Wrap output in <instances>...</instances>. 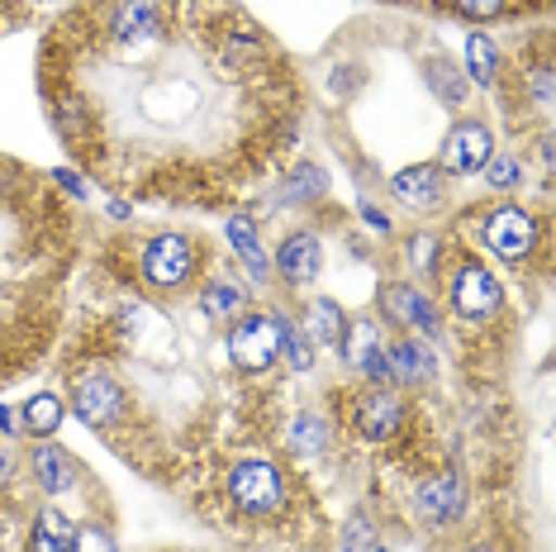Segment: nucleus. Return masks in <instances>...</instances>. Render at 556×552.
Segmentation results:
<instances>
[{"instance_id": "4468645a", "label": "nucleus", "mask_w": 556, "mask_h": 552, "mask_svg": "<svg viewBox=\"0 0 556 552\" xmlns=\"http://www.w3.org/2000/svg\"><path fill=\"white\" fill-rule=\"evenodd\" d=\"M224 238H229V248H233V258L248 267L252 281H267L271 276V258H267V248H262V234H257V219L252 215H229L224 219Z\"/></svg>"}, {"instance_id": "f257e3e1", "label": "nucleus", "mask_w": 556, "mask_h": 552, "mask_svg": "<svg viewBox=\"0 0 556 552\" xmlns=\"http://www.w3.org/2000/svg\"><path fill=\"white\" fill-rule=\"evenodd\" d=\"M195 272H200V248L191 234H153L143 243L138 276L153 291H181V286H191Z\"/></svg>"}, {"instance_id": "c85d7f7f", "label": "nucleus", "mask_w": 556, "mask_h": 552, "mask_svg": "<svg viewBox=\"0 0 556 552\" xmlns=\"http://www.w3.org/2000/svg\"><path fill=\"white\" fill-rule=\"evenodd\" d=\"M504 5H509V0H457V15H466V20H495Z\"/></svg>"}, {"instance_id": "bb28decb", "label": "nucleus", "mask_w": 556, "mask_h": 552, "mask_svg": "<svg viewBox=\"0 0 556 552\" xmlns=\"http://www.w3.org/2000/svg\"><path fill=\"white\" fill-rule=\"evenodd\" d=\"M324 172L319 167H309V162H295V177H290V196H295V200H319L324 196Z\"/></svg>"}, {"instance_id": "1a4fd4ad", "label": "nucleus", "mask_w": 556, "mask_h": 552, "mask_svg": "<svg viewBox=\"0 0 556 552\" xmlns=\"http://www.w3.org/2000/svg\"><path fill=\"white\" fill-rule=\"evenodd\" d=\"M338 348H343V357H348L357 372L376 376V381H390L386 348H381V324H376L371 315L348 319V324H343V338H338Z\"/></svg>"}, {"instance_id": "f03ea898", "label": "nucleus", "mask_w": 556, "mask_h": 552, "mask_svg": "<svg viewBox=\"0 0 556 552\" xmlns=\"http://www.w3.org/2000/svg\"><path fill=\"white\" fill-rule=\"evenodd\" d=\"M480 243L504 262H528L542 243V219L528 205L504 200V205H495L485 219H480Z\"/></svg>"}, {"instance_id": "6ab92c4d", "label": "nucleus", "mask_w": 556, "mask_h": 552, "mask_svg": "<svg viewBox=\"0 0 556 552\" xmlns=\"http://www.w3.org/2000/svg\"><path fill=\"white\" fill-rule=\"evenodd\" d=\"M72 534H77V524H72L58 505H43L39 514H34L29 552H72Z\"/></svg>"}, {"instance_id": "473e14b6", "label": "nucleus", "mask_w": 556, "mask_h": 552, "mask_svg": "<svg viewBox=\"0 0 556 552\" xmlns=\"http://www.w3.org/2000/svg\"><path fill=\"white\" fill-rule=\"evenodd\" d=\"M376 552H381V548H376Z\"/></svg>"}, {"instance_id": "dca6fc26", "label": "nucleus", "mask_w": 556, "mask_h": 552, "mask_svg": "<svg viewBox=\"0 0 556 552\" xmlns=\"http://www.w3.org/2000/svg\"><path fill=\"white\" fill-rule=\"evenodd\" d=\"M62 424H67V400H62L58 391H34L20 405V434L39 438V443H48Z\"/></svg>"}, {"instance_id": "4be33fe9", "label": "nucleus", "mask_w": 556, "mask_h": 552, "mask_svg": "<svg viewBox=\"0 0 556 552\" xmlns=\"http://www.w3.org/2000/svg\"><path fill=\"white\" fill-rule=\"evenodd\" d=\"M286 443L295 448V453H324V448L333 443V429H328L324 414H295V419H290Z\"/></svg>"}, {"instance_id": "a211bd4d", "label": "nucleus", "mask_w": 556, "mask_h": 552, "mask_svg": "<svg viewBox=\"0 0 556 552\" xmlns=\"http://www.w3.org/2000/svg\"><path fill=\"white\" fill-rule=\"evenodd\" d=\"M343 310H338V300H309V310H305V319H300V329H305V338L314 348H338V338H343Z\"/></svg>"}, {"instance_id": "393cba45", "label": "nucleus", "mask_w": 556, "mask_h": 552, "mask_svg": "<svg viewBox=\"0 0 556 552\" xmlns=\"http://www.w3.org/2000/svg\"><path fill=\"white\" fill-rule=\"evenodd\" d=\"M480 177H485L490 191H514V186L523 181V162L509 158V153H495L485 162V172H480Z\"/></svg>"}, {"instance_id": "b1692460", "label": "nucleus", "mask_w": 556, "mask_h": 552, "mask_svg": "<svg viewBox=\"0 0 556 552\" xmlns=\"http://www.w3.org/2000/svg\"><path fill=\"white\" fill-rule=\"evenodd\" d=\"M281 362L290 372H309L314 367V343L305 338V329H300L295 319L281 315Z\"/></svg>"}, {"instance_id": "7ed1b4c3", "label": "nucleus", "mask_w": 556, "mask_h": 552, "mask_svg": "<svg viewBox=\"0 0 556 552\" xmlns=\"http://www.w3.org/2000/svg\"><path fill=\"white\" fill-rule=\"evenodd\" d=\"M229 500L233 510L267 519L286 505V476L271 457H238L229 467Z\"/></svg>"}, {"instance_id": "f8f14e48", "label": "nucleus", "mask_w": 556, "mask_h": 552, "mask_svg": "<svg viewBox=\"0 0 556 552\" xmlns=\"http://www.w3.org/2000/svg\"><path fill=\"white\" fill-rule=\"evenodd\" d=\"M29 472H34V481H39L48 495H67L72 486H77V476H81L77 472V457H72L67 448H58L53 438L29 453Z\"/></svg>"}, {"instance_id": "cd10ccee", "label": "nucleus", "mask_w": 556, "mask_h": 552, "mask_svg": "<svg viewBox=\"0 0 556 552\" xmlns=\"http://www.w3.org/2000/svg\"><path fill=\"white\" fill-rule=\"evenodd\" d=\"M343 552H376V529L366 519H352L343 529Z\"/></svg>"}, {"instance_id": "a878e982", "label": "nucleus", "mask_w": 556, "mask_h": 552, "mask_svg": "<svg viewBox=\"0 0 556 552\" xmlns=\"http://www.w3.org/2000/svg\"><path fill=\"white\" fill-rule=\"evenodd\" d=\"M72 552H115V538H110L105 524H77Z\"/></svg>"}, {"instance_id": "9b49d317", "label": "nucleus", "mask_w": 556, "mask_h": 552, "mask_svg": "<svg viewBox=\"0 0 556 552\" xmlns=\"http://www.w3.org/2000/svg\"><path fill=\"white\" fill-rule=\"evenodd\" d=\"M271 262H276V276H281L286 286H309L314 276H319V267H324L319 234H314V229H295V234H286Z\"/></svg>"}, {"instance_id": "ddd939ff", "label": "nucleus", "mask_w": 556, "mask_h": 552, "mask_svg": "<svg viewBox=\"0 0 556 552\" xmlns=\"http://www.w3.org/2000/svg\"><path fill=\"white\" fill-rule=\"evenodd\" d=\"M404 429V400L390 396V391H366L357 400V434L381 443V438L400 434Z\"/></svg>"}, {"instance_id": "5701e85b", "label": "nucleus", "mask_w": 556, "mask_h": 552, "mask_svg": "<svg viewBox=\"0 0 556 552\" xmlns=\"http://www.w3.org/2000/svg\"><path fill=\"white\" fill-rule=\"evenodd\" d=\"M424 77L433 81V91L438 100H447V105H466V96H471V81L462 77L452 62H442V58H428L424 62Z\"/></svg>"}, {"instance_id": "0eeeda50", "label": "nucleus", "mask_w": 556, "mask_h": 552, "mask_svg": "<svg viewBox=\"0 0 556 552\" xmlns=\"http://www.w3.org/2000/svg\"><path fill=\"white\" fill-rule=\"evenodd\" d=\"M72 414H77L81 424H91V429L105 434L110 424L124 414V386L105 372L77 376V381H72Z\"/></svg>"}, {"instance_id": "2f4dec72", "label": "nucleus", "mask_w": 556, "mask_h": 552, "mask_svg": "<svg viewBox=\"0 0 556 552\" xmlns=\"http://www.w3.org/2000/svg\"><path fill=\"white\" fill-rule=\"evenodd\" d=\"M466 552H500V548H495V543H471Z\"/></svg>"}, {"instance_id": "39448f33", "label": "nucleus", "mask_w": 556, "mask_h": 552, "mask_svg": "<svg viewBox=\"0 0 556 552\" xmlns=\"http://www.w3.org/2000/svg\"><path fill=\"white\" fill-rule=\"evenodd\" d=\"M504 310V286L500 276L485 267V262L466 258L457 272H452V315L466 324H490Z\"/></svg>"}, {"instance_id": "6e6552de", "label": "nucleus", "mask_w": 556, "mask_h": 552, "mask_svg": "<svg viewBox=\"0 0 556 552\" xmlns=\"http://www.w3.org/2000/svg\"><path fill=\"white\" fill-rule=\"evenodd\" d=\"M381 315L390 324H400V329H414V334H438L442 329L438 305L409 281V276H404V281H386L381 286Z\"/></svg>"}, {"instance_id": "c756f323", "label": "nucleus", "mask_w": 556, "mask_h": 552, "mask_svg": "<svg viewBox=\"0 0 556 552\" xmlns=\"http://www.w3.org/2000/svg\"><path fill=\"white\" fill-rule=\"evenodd\" d=\"M0 434H20V414L10 405H0Z\"/></svg>"}, {"instance_id": "f3484780", "label": "nucleus", "mask_w": 556, "mask_h": 552, "mask_svg": "<svg viewBox=\"0 0 556 552\" xmlns=\"http://www.w3.org/2000/svg\"><path fill=\"white\" fill-rule=\"evenodd\" d=\"M200 310H205L210 319H238V315H248V291L233 276L214 272L210 281L200 286Z\"/></svg>"}, {"instance_id": "412c9836", "label": "nucleus", "mask_w": 556, "mask_h": 552, "mask_svg": "<svg viewBox=\"0 0 556 552\" xmlns=\"http://www.w3.org/2000/svg\"><path fill=\"white\" fill-rule=\"evenodd\" d=\"M386 367H390V376H400V381H428V376H433V357H428L424 343L404 338V343L386 348Z\"/></svg>"}, {"instance_id": "423d86ee", "label": "nucleus", "mask_w": 556, "mask_h": 552, "mask_svg": "<svg viewBox=\"0 0 556 552\" xmlns=\"http://www.w3.org/2000/svg\"><path fill=\"white\" fill-rule=\"evenodd\" d=\"M490 158H495V134H490V124L457 120L438 148V172L442 177H480Z\"/></svg>"}, {"instance_id": "7c9ffc66", "label": "nucleus", "mask_w": 556, "mask_h": 552, "mask_svg": "<svg viewBox=\"0 0 556 552\" xmlns=\"http://www.w3.org/2000/svg\"><path fill=\"white\" fill-rule=\"evenodd\" d=\"M5 486H10V453L0 448V491H5Z\"/></svg>"}, {"instance_id": "aec40b11", "label": "nucleus", "mask_w": 556, "mask_h": 552, "mask_svg": "<svg viewBox=\"0 0 556 552\" xmlns=\"http://www.w3.org/2000/svg\"><path fill=\"white\" fill-rule=\"evenodd\" d=\"M500 77V43L490 34H466V81L495 86Z\"/></svg>"}, {"instance_id": "20e7f679", "label": "nucleus", "mask_w": 556, "mask_h": 552, "mask_svg": "<svg viewBox=\"0 0 556 552\" xmlns=\"http://www.w3.org/2000/svg\"><path fill=\"white\" fill-rule=\"evenodd\" d=\"M229 357L248 376L271 372L281 362V315H238L229 329Z\"/></svg>"}, {"instance_id": "2eb2a0df", "label": "nucleus", "mask_w": 556, "mask_h": 552, "mask_svg": "<svg viewBox=\"0 0 556 552\" xmlns=\"http://www.w3.org/2000/svg\"><path fill=\"white\" fill-rule=\"evenodd\" d=\"M414 505H419L428 524H452L462 514V481L452 472L428 476V481H419V491H414Z\"/></svg>"}, {"instance_id": "9d476101", "label": "nucleus", "mask_w": 556, "mask_h": 552, "mask_svg": "<svg viewBox=\"0 0 556 552\" xmlns=\"http://www.w3.org/2000/svg\"><path fill=\"white\" fill-rule=\"evenodd\" d=\"M390 196L404 210H438L447 200V177L438 172V162H409L404 172L390 177Z\"/></svg>"}]
</instances>
